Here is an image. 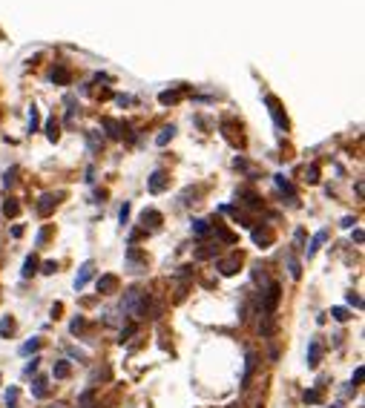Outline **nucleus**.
Masks as SVG:
<instances>
[{
  "label": "nucleus",
  "instance_id": "9",
  "mask_svg": "<svg viewBox=\"0 0 365 408\" xmlns=\"http://www.w3.org/2000/svg\"><path fill=\"white\" fill-rule=\"evenodd\" d=\"M219 270H221V276H233L236 270H239V256H233V259H225V262H219Z\"/></svg>",
  "mask_w": 365,
  "mask_h": 408
},
{
  "label": "nucleus",
  "instance_id": "30",
  "mask_svg": "<svg viewBox=\"0 0 365 408\" xmlns=\"http://www.w3.org/2000/svg\"><path fill=\"white\" fill-rule=\"evenodd\" d=\"M37 365H40V359L35 357V359H32L29 365H26V374H35V371H37Z\"/></svg>",
  "mask_w": 365,
  "mask_h": 408
},
{
  "label": "nucleus",
  "instance_id": "8",
  "mask_svg": "<svg viewBox=\"0 0 365 408\" xmlns=\"http://www.w3.org/2000/svg\"><path fill=\"white\" fill-rule=\"evenodd\" d=\"M127 268H130V273H144V262L138 259V253H135V250H130V253H127Z\"/></svg>",
  "mask_w": 365,
  "mask_h": 408
},
{
  "label": "nucleus",
  "instance_id": "16",
  "mask_svg": "<svg viewBox=\"0 0 365 408\" xmlns=\"http://www.w3.org/2000/svg\"><path fill=\"white\" fill-rule=\"evenodd\" d=\"M305 402H311V405L322 402V391H319V388H311V391H305Z\"/></svg>",
  "mask_w": 365,
  "mask_h": 408
},
{
  "label": "nucleus",
  "instance_id": "17",
  "mask_svg": "<svg viewBox=\"0 0 365 408\" xmlns=\"http://www.w3.org/2000/svg\"><path fill=\"white\" fill-rule=\"evenodd\" d=\"M288 270H291V276H293V279H299V276H302V268H299V262H296L293 256L288 259Z\"/></svg>",
  "mask_w": 365,
  "mask_h": 408
},
{
  "label": "nucleus",
  "instance_id": "29",
  "mask_svg": "<svg viewBox=\"0 0 365 408\" xmlns=\"http://www.w3.org/2000/svg\"><path fill=\"white\" fill-rule=\"evenodd\" d=\"M3 210H6V216H15V213H17V204H15V201H6V207H3Z\"/></svg>",
  "mask_w": 365,
  "mask_h": 408
},
{
  "label": "nucleus",
  "instance_id": "10",
  "mask_svg": "<svg viewBox=\"0 0 365 408\" xmlns=\"http://www.w3.org/2000/svg\"><path fill=\"white\" fill-rule=\"evenodd\" d=\"M268 104H270V115H273V121H276L279 127H288L285 115H282V110H279V104L273 101V98H268Z\"/></svg>",
  "mask_w": 365,
  "mask_h": 408
},
{
  "label": "nucleus",
  "instance_id": "33",
  "mask_svg": "<svg viewBox=\"0 0 365 408\" xmlns=\"http://www.w3.org/2000/svg\"><path fill=\"white\" fill-rule=\"evenodd\" d=\"M190 270L193 268H181V270H178V279H187V276H190Z\"/></svg>",
  "mask_w": 365,
  "mask_h": 408
},
{
  "label": "nucleus",
  "instance_id": "14",
  "mask_svg": "<svg viewBox=\"0 0 365 408\" xmlns=\"http://www.w3.org/2000/svg\"><path fill=\"white\" fill-rule=\"evenodd\" d=\"M55 204H58V201H55V196H44V198H40V204H37V210H40V213L46 216V213H49L52 207H55Z\"/></svg>",
  "mask_w": 365,
  "mask_h": 408
},
{
  "label": "nucleus",
  "instance_id": "27",
  "mask_svg": "<svg viewBox=\"0 0 365 408\" xmlns=\"http://www.w3.org/2000/svg\"><path fill=\"white\" fill-rule=\"evenodd\" d=\"M173 132H175L173 127H167V130H164V132L158 135V144H167V138H173Z\"/></svg>",
  "mask_w": 365,
  "mask_h": 408
},
{
  "label": "nucleus",
  "instance_id": "11",
  "mask_svg": "<svg viewBox=\"0 0 365 408\" xmlns=\"http://www.w3.org/2000/svg\"><path fill=\"white\" fill-rule=\"evenodd\" d=\"M35 273H37V259H35V256H29V259L23 262L21 276H23V279H29V276H35Z\"/></svg>",
  "mask_w": 365,
  "mask_h": 408
},
{
  "label": "nucleus",
  "instance_id": "32",
  "mask_svg": "<svg viewBox=\"0 0 365 408\" xmlns=\"http://www.w3.org/2000/svg\"><path fill=\"white\" fill-rule=\"evenodd\" d=\"M40 268H44V273H55V268H58V264H55V262H44Z\"/></svg>",
  "mask_w": 365,
  "mask_h": 408
},
{
  "label": "nucleus",
  "instance_id": "2",
  "mask_svg": "<svg viewBox=\"0 0 365 408\" xmlns=\"http://www.w3.org/2000/svg\"><path fill=\"white\" fill-rule=\"evenodd\" d=\"M279 299H282V288H279L276 282H270V284H268V293H265V314H268V316L276 314Z\"/></svg>",
  "mask_w": 365,
  "mask_h": 408
},
{
  "label": "nucleus",
  "instance_id": "35",
  "mask_svg": "<svg viewBox=\"0 0 365 408\" xmlns=\"http://www.w3.org/2000/svg\"><path fill=\"white\" fill-rule=\"evenodd\" d=\"M52 408H58V405H52Z\"/></svg>",
  "mask_w": 365,
  "mask_h": 408
},
{
  "label": "nucleus",
  "instance_id": "24",
  "mask_svg": "<svg viewBox=\"0 0 365 408\" xmlns=\"http://www.w3.org/2000/svg\"><path fill=\"white\" fill-rule=\"evenodd\" d=\"M308 181H319V167H316V164L308 167Z\"/></svg>",
  "mask_w": 365,
  "mask_h": 408
},
{
  "label": "nucleus",
  "instance_id": "18",
  "mask_svg": "<svg viewBox=\"0 0 365 408\" xmlns=\"http://www.w3.org/2000/svg\"><path fill=\"white\" fill-rule=\"evenodd\" d=\"M331 316H334L336 322H348L351 316H348V311H345V308H334V311H331Z\"/></svg>",
  "mask_w": 365,
  "mask_h": 408
},
{
  "label": "nucleus",
  "instance_id": "13",
  "mask_svg": "<svg viewBox=\"0 0 365 408\" xmlns=\"http://www.w3.org/2000/svg\"><path fill=\"white\" fill-rule=\"evenodd\" d=\"M164 184H167V181H164V173H161V170H158V173H153V178H150V190H153V193H161Z\"/></svg>",
  "mask_w": 365,
  "mask_h": 408
},
{
  "label": "nucleus",
  "instance_id": "26",
  "mask_svg": "<svg viewBox=\"0 0 365 408\" xmlns=\"http://www.w3.org/2000/svg\"><path fill=\"white\" fill-rule=\"evenodd\" d=\"M80 328H84V316H78V319H72V322H69V331H72V334H78Z\"/></svg>",
  "mask_w": 365,
  "mask_h": 408
},
{
  "label": "nucleus",
  "instance_id": "5",
  "mask_svg": "<svg viewBox=\"0 0 365 408\" xmlns=\"http://www.w3.org/2000/svg\"><path fill=\"white\" fill-rule=\"evenodd\" d=\"M92 270H95V264H92V262H84L80 273L75 276V291H80V288H84V284H87L89 279H92Z\"/></svg>",
  "mask_w": 365,
  "mask_h": 408
},
{
  "label": "nucleus",
  "instance_id": "19",
  "mask_svg": "<svg viewBox=\"0 0 365 408\" xmlns=\"http://www.w3.org/2000/svg\"><path fill=\"white\" fill-rule=\"evenodd\" d=\"M253 239H256V244H270V241H273V236H270V233H262V230H256Z\"/></svg>",
  "mask_w": 365,
  "mask_h": 408
},
{
  "label": "nucleus",
  "instance_id": "7",
  "mask_svg": "<svg viewBox=\"0 0 365 408\" xmlns=\"http://www.w3.org/2000/svg\"><path fill=\"white\" fill-rule=\"evenodd\" d=\"M52 377H55V379H66V377H72V362H66V359L55 362V368H52Z\"/></svg>",
  "mask_w": 365,
  "mask_h": 408
},
{
  "label": "nucleus",
  "instance_id": "25",
  "mask_svg": "<svg viewBox=\"0 0 365 408\" xmlns=\"http://www.w3.org/2000/svg\"><path fill=\"white\" fill-rule=\"evenodd\" d=\"M348 305H354V308H362V296H359V293H348Z\"/></svg>",
  "mask_w": 365,
  "mask_h": 408
},
{
  "label": "nucleus",
  "instance_id": "4",
  "mask_svg": "<svg viewBox=\"0 0 365 408\" xmlns=\"http://www.w3.org/2000/svg\"><path fill=\"white\" fill-rule=\"evenodd\" d=\"M319 362H322V342L311 339V345H308V368H316Z\"/></svg>",
  "mask_w": 365,
  "mask_h": 408
},
{
  "label": "nucleus",
  "instance_id": "28",
  "mask_svg": "<svg viewBox=\"0 0 365 408\" xmlns=\"http://www.w3.org/2000/svg\"><path fill=\"white\" fill-rule=\"evenodd\" d=\"M135 331H138V328H135V325H130V328H127V331H121V339H118V342H127V336H132V334H135Z\"/></svg>",
  "mask_w": 365,
  "mask_h": 408
},
{
  "label": "nucleus",
  "instance_id": "31",
  "mask_svg": "<svg viewBox=\"0 0 365 408\" xmlns=\"http://www.w3.org/2000/svg\"><path fill=\"white\" fill-rule=\"evenodd\" d=\"M362 374H365V371H362V365H359L357 371H354V385H359V382H362Z\"/></svg>",
  "mask_w": 365,
  "mask_h": 408
},
{
  "label": "nucleus",
  "instance_id": "22",
  "mask_svg": "<svg viewBox=\"0 0 365 408\" xmlns=\"http://www.w3.org/2000/svg\"><path fill=\"white\" fill-rule=\"evenodd\" d=\"M15 402H17V388H9L6 391V405L15 408Z\"/></svg>",
  "mask_w": 365,
  "mask_h": 408
},
{
  "label": "nucleus",
  "instance_id": "6",
  "mask_svg": "<svg viewBox=\"0 0 365 408\" xmlns=\"http://www.w3.org/2000/svg\"><path fill=\"white\" fill-rule=\"evenodd\" d=\"M256 362H259V359H256V354H248V357H245V377H241V388L250 385V377H253Z\"/></svg>",
  "mask_w": 365,
  "mask_h": 408
},
{
  "label": "nucleus",
  "instance_id": "21",
  "mask_svg": "<svg viewBox=\"0 0 365 408\" xmlns=\"http://www.w3.org/2000/svg\"><path fill=\"white\" fill-rule=\"evenodd\" d=\"M193 233H196V236H205V233H207V221L196 219V221H193Z\"/></svg>",
  "mask_w": 365,
  "mask_h": 408
},
{
  "label": "nucleus",
  "instance_id": "3",
  "mask_svg": "<svg viewBox=\"0 0 365 408\" xmlns=\"http://www.w3.org/2000/svg\"><path fill=\"white\" fill-rule=\"evenodd\" d=\"M98 293H104V296H107V293H115L118 291V276H112V273H104L101 279H98Z\"/></svg>",
  "mask_w": 365,
  "mask_h": 408
},
{
  "label": "nucleus",
  "instance_id": "1",
  "mask_svg": "<svg viewBox=\"0 0 365 408\" xmlns=\"http://www.w3.org/2000/svg\"><path fill=\"white\" fill-rule=\"evenodd\" d=\"M147 308H150V293L138 291V288H132V291L124 293V305H121V311L130 314L132 319H144Z\"/></svg>",
  "mask_w": 365,
  "mask_h": 408
},
{
  "label": "nucleus",
  "instance_id": "23",
  "mask_svg": "<svg viewBox=\"0 0 365 408\" xmlns=\"http://www.w3.org/2000/svg\"><path fill=\"white\" fill-rule=\"evenodd\" d=\"M35 397H46V382L44 379H35Z\"/></svg>",
  "mask_w": 365,
  "mask_h": 408
},
{
  "label": "nucleus",
  "instance_id": "34",
  "mask_svg": "<svg viewBox=\"0 0 365 408\" xmlns=\"http://www.w3.org/2000/svg\"><path fill=\"white\" fill-rule=\"evenodd\" d=\"M225 408H239V405H225Z\"/></svg>",
  "mask_w": 365,
  "mask_h": 408
},
{
  "label": "nucleus",
  "instance_id": "20",
  "mask_svg": "<svg viewBox=\"0 0 365 408\" xmlns=\"http://www.w3.org/2000/svg\"><path fill=\"white\" fill-rule=\"evenodd\" d=\"M37 348H40V339H29V342H23L21 354H32V351H37Z\"/></svg>",
  "mask_w": 365,
  "mask_h": 408
},
{
  "label": "nucleus",
  "instance_id": "15",
  "mask_svg": "<svg viewBox=\"0 0 365 408\" xmlns=\"http://www.w3.org/2000/svg\"><path fill=\"white\" fill-rule=\"evenodd\" d=\"M12 331H15V319H12V316H6V319L0 322V336H9Z\"/></svg>",
  "mask_w": 365,
  "mask_h": 408
},
{
  "label": "nucleus",
  "instance_id": "12",
  "mask_svg": "<svg viewBox=\"0 0 365 408\" xmlns=\"http://www.w3.org/2000/svg\"><path fill=\"white\" fill-rule=\"evenodd\" d=\"M325 239H328V233H325V230H319V233H316V236H314V241H311V248H305V253H308V259H311V256H314V253H316V250H319V244H322V241H325Z\"/></svg>",
  "mask_w": 365,
  "mask_h": 408
}]
</instances>
